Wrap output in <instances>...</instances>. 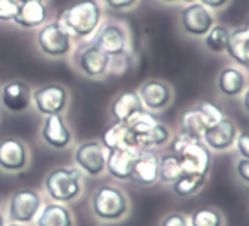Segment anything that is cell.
Listing matches in <instances>:
<instances>
[{
	"mask_svg": "<svg viewBox=\"0 0 249 226\" xmlns=\"http://www.w3.org/2000/svg\"><path fill=\"white\" fill-rule=\"evenodd\" d=\"M82 170L76 168H56L44 179V188L54 203L68 204L78 200L84 191Z\"/></svg>",
	"mask_w": 249,
	"mask_h": 226,
	"instance_id": "obj_1",
	"label": "cell"
},
{
	"mask_svg": "<svg viewBox=\"0 0 249 226\" xmlns=\"http://www.w3.org/2000/svg\"><path fill=\"white\" fill-rule=\"evenodd\" d=\"M91 211L101 222H117L129 213V200L123 189L106 184L92 192Z\"/></svg>",
	"mask_w": 249,
	"mask_h": 226,
	"instance_id": "obj_2",
	"label": "cell"
},
{
	"mask_svg": "<svg viewBox=\"0 0 249 226\" xmlns=\"http://www.w3.org/2000/svg\"><path fill=\"white\" fill-rule=\"evenodd\" d=\"M62 24L79 37L95 31L101 19V9L95 0H81L63 12Z\"/></svg>",
	"mask_w": 249,
	"mask_h": 226,
	"instance_id": "obj_3",
	"label": "cell"
},
{
	"mask_svg": "<svg viewBox=\"0 0 249 226\" xmlns=\"http://www.w3.org/2000/svg\"><path fill=\"white\" fill-rule=\"evenodd\" d=\"M41 197L33 188H21L15 191L8 203V216L11 222L28 225L36 220L41 210Z\"/></svg>",
	"mask_w": 249,
	"mask_h": 226,
	"instance_id": "obj_4",
	"label": "cell"
},
{
	"mask_svg": "<svg viewBox=\"0 0 249 226\" xmlns=\"http://www.w3.org/2000/svg\"><path fill=\"white\" fill-rule=\"evenodd\" d=\"M40 49L49 56H65L71 50V34L62 22L44 25L37 36Z\"/></svg>",
	"mask_w": 249,
	"mask_h": 226,
	"instance_id": "obj_5",
	"label": "cell"
},
{
	"mask_svg": "<svg viewBox=\"0 0 249 226\" xmlns=\"http://www.w3.org/2000/svg\"><path fill=\"white\" fill-rule=\"evenodd\" d=\"M176 156L183 173L207 176L211 166V153L202 141H189Z\"/></svg>",
	"mask_w": 249,
	"mask_h": 226,
	"instance_id": "obj_6",
	"label": "cell"
},
{
	"mask_svg": "<svg viewBox=\"0 0 249 226\" xmlns=\"http://www.w3.org/2000/svg\"><path fill=\"white\" fill-rule=\"evenodd\" d=\"M106 149L100 141H87L78 146L75 163L88 176H100L106 172Z\"/></svg>",
	"mask_w": 249,
	"mask_h": 226,
	"instance_id": "obj_7",
	"label": "cell"
},
{
	"mask_svg": "<svg viewBox=\"0 0 249 226\" xmlns=\"http://www.w3.org/2000/svg\"><path fill=\"white\" fill-rule=\"evenodd\" d=\"M69 94L65 87L57 84L44 85L33 93V103L36 109L44 116L59 115L68 104Z\"/></svg>",
	"mask_w": 249,
	"mask_h": 226,
	"instance_id": "obj_8",
	"label": "cell"
},
{
	"mask_svg": "<svg viewBox=\"0 0 249 226\" xmlns=\"http://www.w3.org/2000/svg\"><path fill=\"white\" fill-rule=\"evenodd\" d=\"M30 162L28 147L24 141L9 137L0 141V169L8 173L22 172Z\"/></svg>",
	"mask_w": 249,
	"mask_h": 226,
	"instance_id": "obj_9",
	"label": "cell"
},
{
	"mask_svg": "<svg viewBox=\"0 0 249 226\" xmlns=\"http://www.w3.org/2000/svg\"><path fill=\"white\" fill-rule=\"evenodd\" d=\"M159 166L160 156L153 149H141L129 179L142 187L154 185L159 181Z\"/></svg>",
	"mask_w": 249,
	"mask_h": 226,
	"instance_id": "obj_10",
	"label": "cell"
},
{
	"mask_svg": "<svg viewBox=\"0 0 249 226\" xmlns=\"http://www.w3.org/2000/svg\"><path fill=\"white\" fill-rule=\"evenodd\" d=\"M141 149H114L106 150V170L107 173L117 179V181H126L131 178L134 163Z\"/></svg>",
	"mask_w": 249,
	"mask_h": 226,
	"instance_id": "obj_11",
	"label": "cell"
},
{
	"mask_svg": "<svg viewBox=\"0 0 249 226\" xmlns=\"http://www.w3.org/2000/svg\"><path fill=\"white\" fill-rule=\"evenodd\" d=\"M41 138L49 147H52L54 150H63L71 146L72 132L68 128L60 113L59 115L46 116L43 130H41Z\"/></svg>",
	"mask_w": 249,
	"mask_h": 226,
	"instance_id": "obj_12",
	"label": "cell"
},
{
	"mask_svg": "<svg viewBox=\"0 0 249 226\" xmlns=\"http://www.w3.org/2000/svg\"><path fill=\"white\" fill-rule=\"evenodd\" d=\"M145 107L142 104V100L135 90H124L111 103L110 112L117 122L128 124L134 116H137L138 113L144 112Z\"/></svg>",
	"mask_w": 249,
	"mask_h": 226,
	"instance_id": "obj_13",
	"label": "cell"
},
{
	"mask_svg": "<svg viewBox=\"0 0 249 226\" xmlns=\"http://www.w3.org/2000/svg\"><path fill=\"white\" fill-rule=\"evenodd\" d=\"M2 103L9 112L22 113L33 103L31 88L22 81H11L2 88Z\"/></svg>",
	"mask_w": 249,
	"mask_h": 226,
	"instance_id": "obj_14",
	"label": "cell"
},
{
	"mask_svg": "<svg viewBox=\"0 0 249 226\" xmlns=\"http://www.w3.org/2000/svg\"><path fill=\"white\" fill-rule=\"evenodd\" d=\"M182 25L188 34L205 36L213 27V17L201 3H192L182 11Z\"/></svg>",
	"mask_w": 249,
	"mask_h": 226,
	"instance_id": "obj_15",
	"label": "cell"
},
{
	"mask_svg": "<svg viewBox=\"0 0 249 226\" xmlns=\"http://www.w3.org/2000/svg\"><path fill=\"white\" fill-rule=\"evenodd\" d=\"M110 65V56L104 53L101 49H98L95 44L87 46L78 57V66L79 69L91 78L101 76L107 72V68Z\"/></svg>",
	"mask_w": 249,
	"mask_h": 226,
	"instance_id": "obj_16",
	"label": "cell"
},
{
	"mask_svg": "<svg viewBox=\"0 0 249 226\" xmlns=\"http://www.w3.org/2000/svg\"><path fill=\"white\" fill-rule=\"evenodd\" d=\"M92 44H95L108 56H119L123 55L124 47H126V34L120 27L108 24L97 33Z\"/></svg>",
	"mask_w": 249,
	"mask_h": 226,
	"instance_id": "obj_17",
	"label": "cell"
},
{
	"mask_svg": "<svg viewBox=\"0 0 249 226\" xmlns=\"http://www.w3.org/2000/svg\"><path fill=\"white\" fill-rule=\"evenodd\" d=\"M138 94L142 100L144 107L150 110L164 109L170 103V98H172V91L169 85L157 79H151L142 84Z\"/></svg>",
	"mask_w": 249,
	"mask_h": 226,
	"instance_id": "obj_18",
	"label": "cell"
},
{
	"mask_svg": "<svg viewBox=\"0 0 249 226\" xmlns=\"http://www.w3.org/2000/svg\"><path fill=\"white\" fill-rule=\"evenodd\" d=\"M202 140L214 150H226L236 140V128L231 121L223 118L220 122L210 125L204 131Z\"/></svg>",
	"mask_w": 249,
	"mask_h": 226,
	"instance_id": "obj_19",
	"label": "cell"
},
{
	"mask_svg": "<svg viewBox=\"0 0 249 226\" xmlns=\"http://www.w3.org/2000/svg\"><path fill=\"white\" fill-rule=\"evenodd\" d=\"M100 143L103 144V147L106 150L135 147V138H134V134L129 130L128 124L117 122V121L103 131Z\"/></svg>",
	"mask_w": 249,
	"mask_h": 226,
	"instance_id": "obj_20",
	"label": "cell"
},
{
	"mask_svg": "<svg viewBox=\"0 0 249 226\" xmlns=\"http://www.w3.org/2000/svg\"><path fill=\"white\" fill-rule=\"evenodd\" d=\"M37 226H75L72 211L60 203H47L36 217Z\"/></svg>",
	"mask_w": 249,
	"mask_h": 226,
	"instance_id": "obj_21",
	"label": "cell"
},
{
	"mask_svg": "<svg viewBox=\"0 0 249 226\" xmlns=\"http://www.w3.org/2000/svg\"><path fill=\"white\" fill-rule=\"evenodd\" d=\"M47 18V8L43 2H25L18 5V12L14 22L24 28H36Z\"/></svg>",
	"mask_w": 249,
	"mask_h": 226,
	"instance_id": "obj_22",
	"label": "cell"
},
{
	"mask_svg": "<svg viewBox=\"0 0 249 226\" xmlns=\"http://www.w3.org/2000/svg\"><path fill=\"white\" fill-rule=\"evenodd\" d=\"M208 128L204 116L201 115V112L195 107V109H189L186 110L182 119H180V132L191 137L192 140H202L204 131Z\"/></svg>",
	"mask_w": 249,
	"mask_h": 226,
	"instance_id": "obj_23",
	"label": "cell"
},
{
	"mask_svg": "<svg viewBox=\"0 0 249 226\" xmlns=\"http://www.w3.org/2000/svg\"><path fill=\"white\" fill-rule=\"evenodd\" d=\"M226 50L231 59H234L237 63L245 66V57L249 50V30L239 28L230 33Z\"/></svg>",
	"mask_w": 249,
	"mask_h": 226,
	"instance_id": "obj_24",
	"label": "cell"
},
{
	"mask_svg": "<svg viewBox=\"0 0 249 226\" xmlns=\"http://www.w3.org/2000/svg\"><path fill=\"white\" fill-rule=\"evenodd\" d=\"M218 88L226 95H237L245 88V76L234 68H224L218 75Z\"/></svg>",
	"mask_w": 249,
	"mask_h": 226,
	"instance_id": "obj_25",
	"label": "cell"
},
{
	"mask_svg": "<svg viewBox=\"0 0 249 226\" xmlns=\"http://www.w3.org/2000/svg\"><path fill=\"white\" fill-rule=\"evenodd\" d=\"M134 134V132H132ZM137 149H153L166 144L170 140V132L163 124H157L153 130L142 135H134Z\"/></svg>",
	"mask_w": 249,
	"mask_h": 226,
	"instance_id": "obj_26",
	"label": "cell"
},
{
	"mask_svg": "<svg viewBox=\"0 0 249 226\" xmlns=\"http://www.w3.org/2000/svg\"><path fill=\"white\" fill-rule=\"evenodd\" d=\"M205 179H207V176L182 173L172 184V189L178 197H191L202 188V185L205 184Z\"/></svg>",
	"mask_w": 249,
	"mask_h": 226,
	"instance_id": "obj_27",
	"label": "cell"
},
{
	"mask_svg": "<svg viewBox=\"0 0 249 226\" xmlns=\"http://www.w3.org/2000/svg\"><path fill=\"white\" fill-rule=\"evenodd\" d=\"M183 173L179 157L173 153L164 154L160 157V166H159V181L166 184H173L180 175Z\"/></svg>",
	"mask_w": 249,
	"mask_h": 226,
	"instance_id": "obj_28",
	"label": "cell"
},
{
	"mask_svg": "<svg viewBox=\"0 0 249 226\" xmlns=\"http://www.w3.org/2000/svg\"><path fill=\"white\" fill-rule=\"evenodd\" d=\"M229 36H230V31L224 25L211 27L205 37V46L214 53H221L227 47Z\"/></svg>",
	"mask_w": 249,
	"mask_h": 226,
	"instance_id": "obj_29",
	"label": "cell"
},
{
	"mask_svg": "<svg viewBox=\"0 0 249 226\" xmlns=\"http://www.w3.org/2000/svg\"><path fill=\"white\" fill-rule=\"evenodd\" d=\"M191 226H221V214L211 207H199L191 214Z\"/></svg>",
	"mask_w": 249,
	"mask_h": 226,
	"instance_id": "obj_30",
	"label": "cell"
},
{
	"mask_svg": "<svg viewBox=\"0 0 249 226\" xmlns=\"http://www.w3.org/2000/svg\"><path fill=\"white\" fill-rule=\"evenodd\" d=\"M157 124H159V121L153 113L144 110L128 122V127L134 132V135H142V134L148 132L150 130H153Z\"/></svg>",
	"mask_w": 249,
	"mask_h": 226,
	"instance_id": "obj_31",
	"label": "cell"
},
{
	"mask_svg": "<svg viewBox=\"0 0 249 226\" xmlns=\"http://www.w3.org/2000/svg\"><path fill=\"white\" fill-rule=\"evenodd\" d=\"M196 109L201 112V115L204 116V119H205V122H207L208 127H210V125H214V124H217V122H220V121L224 118L223 110H221L217 104H214L213 101H208V100L201 101V103L196 106Z\"/></svg>",
	"mask_w": 249,
	"mask_h": 226,
	"instance_id": "obj_32",
	"label": "cell"
},
{
	"mask_svg": "<svg viewBox=\"0 0 249 226\" xmlns=\"http://www.w3.org/2000/svg\"><path fill=\"white\" fill-rule=\"evenodd\" d=\"M17 0H0V21H14L18 12Z\"/></svg>",
	"mask_w": 249,
	"mask_h": 226,
	"instance_id": "obj_33",
	"label": "cell"
},
{
	"mask_svg": "<svg viewBox=\"0 0 249 226\" xmlns=\"http://www.w3.org/2000/svg\"><path fill=\"white\" fill-rule=\"evenodd\" d=\"M237 151L243 159H249V131H242L236 135Z\"/></svg>",
	"mask_w": 249,
	"mask_h": 226,
	"instance_id": "obj_34",
	"label": "cell"
},
{
	"mask_svg": "<svg viewBox=\"0 0 249 226\" xmlns=\"http://www.w3.org/2000/svg\"><path fill=\"white\" fill-rule=\"evenodd\" d=\"M161 226H188V220L180 213H170L163 219Z\"/></svg>",
	"mask_w": 249,
	"mask_h": 226,
	"instance_id": "obj_35",
	"label": "cell"
},
{
	"mask_svg": "<svg viewBox=\"0 0 249 226\" xmlns=\"http://www.w3.org/2000/svg\"><path fill=\"white\" fill-rule=\"evenodd\" d=\"M236 172L239 178L249 184V159H242L236 165Z\"/></svg>",
	"mask_w": 249,
	"mask_h": 226,
	"instance_id": "obj_36",
	"label": "cell"
},
{
	"mask_svg": "<svg viewBox=\"0 0 249 226\" xmlns=\"http://www.w3.org/2000/svg\"><path fill=\"white\" fill-rule=\"evenodd\" d=\"M104 2H106L111 9L120 11V9L131 8V6L137 2V0H104Z\"/></svg>",
	"mask_w": 249,
	"mask_h": 226,
	"instance_id": "obj_37",
	"label": "cell"
},
{
	"mask_svg": "<svg viewBox=\"0 0 249 226\" xmlns=\"http://www.w3.org/2000/svg\"><path fill=\"white\" fill-rule=\"evenodd\" d=\"M227 3V0H201V5L208 8H221Z\"/></svg>",
	"mask_w": 249,
	"mask_h": 226,
	"instance_id": "obj_38",
	"label": "cell"
},
{
	"mask_svg": "<svg viewBox=\"0 0 249 226\" xmlns=\"http://www.w3.org/2000/svg\"><path fill=\"white\" fill-rule=\"evenodd\" d=\"M243 106H245V109L249 112V90L245 93V97H243Z\"/></svg>",
	"mask_w": 249,
	"mask_h": 226,
	"instance_id": "obj_39",
	"label": "cell"
},
{
	"mask_svg": "<svg viewBox=\"0 0 249 226\" xmlns=\"http://www.w3.org/2000/svg\"><path fill=\"white\" fill-rule=\"evenodd\" d=\"M0 226H6V220H5V216L0 213Z\"/></svg>",
	"mask_w": 249,
	"mask_h": 226,
	"instance_id": "obj_40",
	"label": "cell"
},
{
	"mask_svg": "<svg viewBox=\"0 0 249 226\" xmlns=\"http://www.w3.org/2000/svg\"><path fill=\"white\" fill-rule=\"evenodd\" d=\"M18 3H25V2H44V0H17Z\"/></svg>",
	"mask_w": 249,
	"mask_h": 226,
	"instance_id": "obj_41",
	"label": "cell"
},
{
	"mask_svg": "<svg viewBox=\"0 0 249 226\" xmlns=\"http://www.w3.org/2000/svg\"><path fill=\"white\" fill-rule=\"evenodd\" d=\"M6 226H25V225H22V223H15V222H11L9 225H6Z\"/></svg>",
	"mask_w": 249,
	"mask_h": 226,
	"instance_id": "obj_42",
	"label": "cell"
},
{
	"mask_svg": "<svg viewBox=\"0 0 249 226\" xmlns=\"http://www.w3.org/2000/svg\"><path fill=\"white\" fill-rule=\"evenodd\" d=\"M163 2H179V0H163Z\"/></svg>",
	"mask_w": 249,
	"mask_h": 226,
	"instance_id": "obj_43",
	"label": "cell"
},
{
	"mask_svg": "<svg viewBox=\"0 0 249 226\" xmlns=\"http://www.w3.org/2000/svg\"><path fill=\"white\" fill-rule=\"evenodd\" d=\"M248 30H249V22H248Z\"/></svg>",
	"mask_w": 249,
	"mask_h": 226,
	"instance_id": "obj_44",
	"label": "cell"
},
{
	"mask_svg": "<svg viewBox=\"0 0 249 226\" xmlns=\"http://www.w3.org/2000/svg\"><path fill=\"white\" fill-rule=\"evenodd\" d=\"M0 203H2V198H0Z\"/></svg>",
	"mask_w": 249,
	"mask_h": 226,
	"instance_id": "obj_45",
	"label": "cell"
}]
</instances>
